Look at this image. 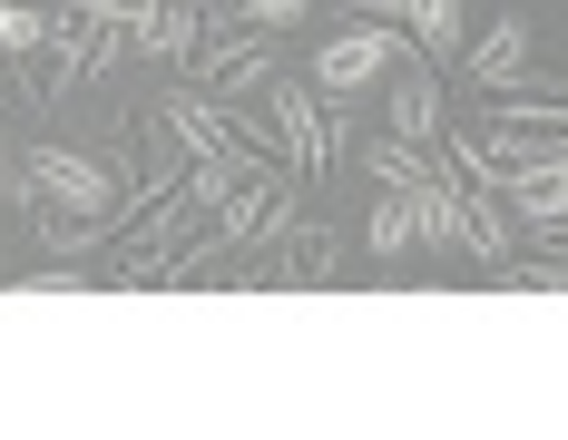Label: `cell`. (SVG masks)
Here are the masks:
<instances>
[{
    "label": "cell",
    "mask_w": 568,
    "mask_h": 440,
    "mask_svg": "<svg viewBox=\"0 0 568 440\" xmlns=\"http://www.w3.org/2000/svg\"><path fill=\"white\" fill-rule=\"evenodd\" d=\"M363 245H373L383 265H402V255H412V206H402L393 186H373V216H363Z\"/></svg>",
    "instance_id": "11"
},
{
    "label": "cell",
    "mask_w": 568,
    "mask_h": 440,
    "mask_svg": "<svg viewBox=\"0 0 568 440\" xmlns=\"http://www.w3.org/2000/svg\"><path fill=\"white\" fill-rule=\"evenodd\" d=\"M393 109H383V127L393 137H412V147H432L442 127H452V109H442V79H432V59H412V50H393Z\"/></svg>",
    "instance_id": "6"
},
{
    "label": "cell",
    "mask_w": 568,
    "mask_h": 440,
    "mask_svg": "<svg viewBox=\"0 0 568 440\" xmlns=\"http://www.w3.org/2000/svg\"><path fill=\"white\" fill-rule=\"evenodd\" d=\"M10 206H30V216H79V225H109L118 216V166L89 157V147H30V157L10 166V186H0Z\"/></svg>",
    "instance_id": "1"
},
{
    "label": "cell",
    "mask_w": 568,
    "mask_h": 440,
    "mask_svg": "<svg viewBox=\"0 0 568 440\" xmlns=\"http://www.w3.org/2000/svg\"><path fill=\"white\" fill-rule=\"evenodd\" d=\"M216 20H245V30H284V20H304L314 0H206Z\"/></svg>",
    "instance_id": "13"
},
{
    "label": "cell",
    "mask_w": 568,
    "mask_h": 440,
    "mask_svg": "<svg viewBox=\"0 0 568 440\" xmlns=\"http://www.w3.org/2000/svg\"><path fill=\"white\" fill-rule=\"evenodd\" d=\"M79 10H89V20H128V30H138V20H148L158 0H79Z\"/></svg>",
    "instance_id": "15"
},
{
    "label": "cell",
    "mask_w": 568,
    "mask_h": 440,
    "mask_svg": "<svg viewBox=\"0 0 568 440\" xmlns=\"http://www.w3.org/2000/svg\"><path fill=\"white\" fill-rule=\"evenodd\" d=\"M50 40V10L40 0H0V59H30Z\"/></svg>",
    "instance_id": "12"
},
{
    "label": "cell",
    "mask_w": 568,
    "mask_h": 440,
    "mask_svg": "<svg viewBox=\"0 0 568 440\" xmlns=\"http://www.w3.org/2000/svg\"><path fill=\"white\" fill-rule=\"evenodd\" d=\"M0 275H10V255H0Z\"/></svg>",
    "instance_id": "17"
},
{
    "label": "cell",
    "mask_w": 568,
    "mask_h": 440,
    "mask_svg": "<svg viewBox=\"0 0 568 440\" xmlns=\"http://www.w3.org/2000/svg\"><path fill=\"white\" fill-rule=\"evenodd\" d=\"M99 235H109V225H79V216H40V245H50V255H89Z\"/></svg>",
    "instance_id": "14"
},
{
    "label": "cell",
    "mask_w": 568,
    "mask_h": 440,
    "mask_svg": "<svg viewBox=\"0 0 568 440\" xmlns=\"http://www.w3.org/2000/svg\"><path fill=\"white\" fill-rule=\"evenodd\" d=\"M568 89H559V69H539V89L529 79H510V89H480V127H529V137H568V109H559Z\"/></svg>",
    "instance_id": "7"
},
{
    "label": "cell",
    "mask_w": 568,
    "mask_h": 440,
    "mask_svg": "<svg viewBox=\"0 0 568 440\" xmlns=\"http://www.w3.org/2000/svg\"><path fill=\"white\" fill-rule=\"evenodd\" d=\"M186 225H196V206H186V196L138 206V216H128V235L109 245V284H168L176 245H186Z\"/></svg>",
    "instance_id": "4"
},
{
    "label": "cell",
    "mask_w": 568,
    "mask_h": 440,
    "mask_svg": "<svg viewBox=\"0 0 568 440\" xmlns=\"http://www.w3.org/2000/svg\"><path fill=\"white\" fill-rule=\"evenodd\" d=\"M186 69H196V89H206V99H255V89H265V79H275L284 59H275V30H245V20H216V10H206V50L186 59Z\"/></svg>",
    "instance_id": "3"
},
{
    "label": "cell",
    "mask_w": 568,
    "mask_h": 440,
    "mask_svg": "<svg viewBox=\"0 0 568 440\" xmlns=\"http://www.w3.org/2000/svg\"><path fill=\"white\" fill-rule=\"evenodd\" d=\"M334 275H343V235L294 216V235H284V255H275V284H334Z\"/></svg>",
    "instance_id": "10"
},
{
    "label": "cell",
    "mask_w": 568,
    "mask_h": 440,
    "mask_svg": "<svg viewBox=\"0 0 568 440\" xmlns=\"http://www.w3.org/2000/svg\"><path fill=\"white\" fill-rule=\"evenodd\" d=\"M0 166H10V137H0Z\"/></svg>",
    "instance_id": "16"
},
{
    "label": "cell",
    "mask_w": 568,
    "mask_h": 440,
    "mask_svg": "<svg viewBox=\"0 0 568 440\" xmlns=\"http://www.w3.org/2000/svg\"><path fill=\"white\" fill-rule=\"evenodd\" d=\"M255 99H265V137H275L284 176H294V186H324V176H334V99L304 89V79H284V69Z\"/></svg>",
    "instance_id": "2"
},
{
    "label": "cell",
    "mask_w": 568,
    "mask_h": 440,
    "mask_svg": "<svg viewBox=\"0 0 568 440\" xmlns=\"http://www.w3.org/2000/svg\"><path fill=\"white\" fill-rule=\"evenodd\" d=\"M402 206H412V245H432V255H460V206H452V176L432 166L422 186H393Z\"/></svg>",
    "instance_id": "9"
},
{
    "label": "cell",
    "mask_w": 568,
    "mask_h": 440,
    "mask_svg": "<svg viewBox=\"0 0 568 440\" xmlns=\"http://www.w3.org/2000/svg\"><path fill=\"white\" fill-rule=\"evenodd\" d=\"M452 79L460 89H510V79H529V20H490L480 40H460Z\"/></svg>",
    "instance_id": "8"
},
{
    "label": "cell",
    "mask_w": 568,
    "mask_h": 440,
    "mask_svg": "<svg viewBox=\"0 0 568 440\" xmlns=\"http://www.w3.org/2000/svg\"><path fill=\"white\" fill-rule=\"evenodd\" d=\"M393 50H402L393 20H353V30H334V40L314 50V89H324V99H363V89H383Z\"/></svg>",
    "instance_id": "5"
}]
</instances>
